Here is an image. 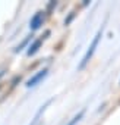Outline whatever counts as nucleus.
Segmentation results:
<instances>
[{"label": "nucleus", "mask_w": 120, "mask_h": 125, "mask_svg": "<svg viewBox=\"0 0 120 125\" xmlns=\"http://www.w3.org/2000/svg\"><path fill=\"white\" fill-rule=\"evenodd\" d=\"M45 19H47L45 10H37V12L31 16V19H29V31H31V32L38 31V30L44 25Z\"/></svg>", "instance_id": "obj_4"}, {"label": "nucleus", "mask_w": 120, "mask_h": 125, "mask_svg": "<svg viewBox=\"0 0 120 125\" xmlns=\"http://www.w3.org/2000/svg\"><path fill=\"white\" fill-rule=\"evenodd\" d=\"M2 87H3V85H2V83H0V91H2Z\"/></svg>", "instance_id": "obj_12"}, {"label": "nucleus", "mask_w": 120, "mask_h": 125, "mask_svg": "<svg viewBox=\"0 0 120 125\" xmlns=\"http://www.w3.org/2000/svg\"><path fill=\"white\" fill-rule=\"evenodd\" d=\"M59 6V2L57 0H50V2L45 5V13H47V16H51L53 13H54V10H56V8Z\"/></svg>", "instance_id": "obj_7"}, {"label": "nucleus", "mask_w": 120, "mask_h": 125, "mask_svg": "<svg viewBox=\"0 0 120 125\" xmlns=\"http://www.w3.org/2000/svg\"><path fill=\"white\" fill-rule=\"evenodd\" d=\"M119 84H120V83H119Z\"/></svg>", "instance_id": "obj_14"}, {"label": "nucleus", "mask_w": 120, "mask_h": 125, "mask_svg": "<svg viewBox=\"0 0 120 125\" xmlns=\"http://www.w3.org/2000/svg\"><path fill=\"white\" fill-rule=\"evenodd\" d=\"M21 80H22V77L21 75H15L13 78H12V81H10V87L13 88V87H16L18 85V83H21Z\"/></svg>", "instance_id": "obj_10"}, {"label": "nucleus", "mask_w": 120, "mask_h": 125, "mask_svg": "<svg viewBox=\"0 0 120 125\" xmlns=\"http://www.w3.org/2000/svg\"><path fill=\"white\" fill-rule=\"evenodd\" d=\"M76 15H78V12H76V10H70V12L68 13V16L65 18V21H63V24H65L66 27H68V25H70V24L73 22V19L76 18Z\"/></svg>", "instance_id": "obj_8"}, {"label": "nucleus", "mask_w": 120, "mask_h": 125, "mask_svg": "<svg viewBox=\"0 0 120 125\" xmlns=\"http://www.w3.org/2000/svg\"><path fill=\"white\" fill-rule=\"evenodd\" d=\"M48 71H50V69H48L47 66H44V68L38 69L35 74H32V75L25 81V87H26V88H34V87H37L38 84H41V83L47 78Z\"/></svg>", "instance_id": "obj_3"}, {"label": "nucleus", "mask_w": 120, "mask_h": 125, "mask_svg": "<svg viewBox=\"0 0 120 125\" xmlns=\"http://www.w3.org/2000/svg\"><path fill=\"white\" fill-rule=\"evenodd\" d=\"M34 38H32V34H29V35H26L21 43H18L15 47H13V53H19V52H22L24 49H28V46L31 44V41H32Z\"/></svg>", "instance_id": "obj_6"}, {"label": "nucleus", "mask_w": 120, "mask_h": 125, "mask_svg": "<svg viewBox=\"0 0 120 125\" xmlns=\"http://www.w3.org/2000/svg\"><path fill=\"white\" fill-rule=\"evenodd\" d=\"M66 125H73V124H70V122H69V124H66Z\"/></svg>", "instance_id": "obj_13"}, {"label": "nucleus", "mask_w": 120, "mask_h": 125, "mask_svg": "<svg viewBox=\"0 0 120 125\" xmlns=\"http://www.w3.org/2000/svg\"><path fill=\"white\" fill-rule=\"evenodd\" d=\"M101 37H103V28H100V30L97 31V34L94 35L92 41L89 43V46H88V49H86V52H85L84 57L81 59L79 65H78V71H84V69L86 68V65L89 63V62H91V59H92V56H94V53H95V50H97L98 44H100V40H101Z\"/></svg>", "instance_id": "obj_1"}, {"label": "nucleus", "mask_w": 120, "mask_h": 125, "mask_svg": "<svg viewBox=\"0 0 120 125\" xmlns=\"http://www.w3.org/2000/svg\"><path fill=\"white\" fill-rule=\"evenodd\" d=\"M89 5H91V2H89V0H84L81 6H82V8H86V6H89Z\"/></svg>", "instance_id": "obj_11"}, {"label": "nucleus", "mask_w": 120, "mask_h": 125, "mask_svg": "<svg viewBox=\"0 0 120 125\" xmlns=\"http://www.w3.org/2000/svg\"><path fill=\"white\" fill-rule=\"evenodd\" d=\"M84 115H85V109H82V110H81L79 113H76V115L73 116V119L70 121V124H73V125H76V124H78V122H79V121H81V119L84 118Z\"/></svg>", "instance_id": "obj_9"}, {"label": "nucleus", "mask_w": 120, "mask_h": 125, "mask_svg": "<svg viewBox=\"0 0 120 125\" xmlns=\"http://www.w3.org/2000/svg\"><path fill=\"white\" fill-rule=\"evenodd\" d=\"M51 102H53V99H48V100H47V102H45L44 104H41V106H40V109H38V110L35 112V115H34L32 121L29 122V125H38V124H40V121H41V116L44 115L45 109H47V107H48V106L51 104Z\"/></svg>", "instance_id": "obj_5"}, {"label": "nucleus", "mask_w": 120, "mask_h": 125, "mask_svg": "<svg viewBox=\"0 0 120 125\" xmlns=\"http://www.w3.org/2000/svg\"><path fill=\"white\" fill-rule=\"evenodd\" d=\"M50 35H51V31H50V30H45L43 35H40V37L34 38V40L31 41V44L28 46V49H26V56H28V57H31V56L37 54V53L40 52V49L43 47L44 41H45V40H47Z\"/></svg>", "instance_id": "obj_2"}]
</instances>
